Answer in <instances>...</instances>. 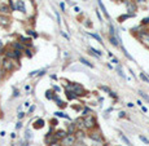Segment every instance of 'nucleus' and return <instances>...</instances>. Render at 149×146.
Masks as SVG:
<instances>
[{"instance_id": "nucleus-1", "label": "nucleus", "mask_w": 149, "mask_h": 146, "mask_svg": "<svg viewBox=\"0 0 149 146\" xmlns=\"http://www.w3.org/2000/svg\"><path fill=\"white\" fill-rule=\"evenodd\" d=\"M66 91H71L74 92V93L77 94V96H84V94H87L86 89L83 88V85H81L79 83H70L66 85Z\"/></svg>"}, {"instance_id": "nucleus-2", "label": "nucleus", "mask_w": 149, "mask_h": 146, "mask_svg": "<svg viewBox=\"0 0 149 146\" xmlns=\"http://www.w3.org/2000/svg\"><path fill=\"white\" fill-rule=\"evenodd\" d=\"M99 127L97 124V119L95 118V115H87L84 116V128L88 131H92V129H96Z\"/></svg>"}, {"instance_id": "nucleus-3", "label": "nucleus", "mask_w": 149, "mask_h": 146, "mask_svg": "<svg viewBox=\"0 0 149 146\" xmlns=\"http://www.w3.org/2000/svg\"><path fill=\"white\" fill-rule=\"evenodd\" d=\"M77 141H78V138H77L75 135H70V133H68L62 140H60V145L61 146H74V143H75Z\"/></svg>"}, {"instance_id": "nucleus-4", "label": "nucleus", "mask_w": 149, "mask_h": 146, "mask_svg": "<svg viewBox=\"0 0 149 146\" xmlns=\"http://www.w3.org/2000/svg\"><path fill=\"white\" fill-rule=\"evenodd\" d=\"M1 67H3V71H5V73H12L16 69V65L13 63V60L5 57L1 61Z\"/></svg>"}, {"instance_id": "nucleus-5", "label": "nucleus", "mask_w": 149, "mask_h": 146, "mask_svg": "<svg viewBox=\"0 0 149 146\" xmlns=\"http://www.w3.org/2000/svg\"><path fill=\"white\" fill-rule=\"evenodd\" d=\"M88 137L91 138V140L96 141V142H104V137H102L101 132H100V131H97V129H92V131H89Z\"/></svg>"}, {"instance_id": "nucleus-6", "label": "nucleus", "mask_w": 149, "mask_h": 146, "mask_svg": "<svg viewBox=\"0 0 149 146\" xmlns=\"http://www.w3.org/2000/svg\"><path fill=\"white\" fill-rule=\"evenodd\" d=\"M5 57L7 58H11V60H14V61H18L21 58V52L17 49H8L5 50Z\"/></svg>"}, {"instance_id": "nucleus-7", "label": "nucleus", "mask_w": 149, "mask_h": 146, "mask_svg": "<svg viewBox=\"0 0 149 146\" xmlns=\"http://www.w3.org/2000/svg\"><path fill=\"white\" fill-rule=\"evenodd\" d=\"M11 25V17L8 14H1L0 13V26L1 27H8Z\"/></svg>"}, {"instance_id": "nucleus-8", "label": "nucleus", "mask_w": 149, "mask_h": 146, "mask_svg": "<svg viewBox=\"0 0 149 146\" xmlns=\"http://www.w3.org/2000/svg\"><path fill=\"white\" fill-rule=\"evenodd\" d=\"M126 7H127V11L130 14L135 16V11H136V4L131 0H126Z\"/></svg>"}, {"instance_id": "nucleus-9", "label": "nucleus", "mask_w": 149, "mask_h": 146, "mask_svg": "<svg viewBox=\"0 0 149 146\" xmlns=\"http://www.w3.org/2000/svg\"><path fill=\"white\" fill-rule=\"evenodd\" d=\"M137 38L143 44H145L146 47H149V34L148 32H140V34L137 35Z\"/></svg>"}, {"instance_id": "nucleus-10", "label": "nucleus", "mask_w": 149, "mask_h": 146, "mask_svg": "<svg viewBox=\"0 0 149 146\" xmlns=\"http://www.w3.org/2000/svg\"><path fill=\"white\" fill-rule=\"evenodd\" d=\"M16 11H20L21 13H26V7H25L24 0H17L16 1Z\"/></svg>"}, {"instance_id": "nucleus-11", "label": "nucleus", "mask_w": 149, "mask_h": 146, "mask_svg": "<svg viewBox=\"0 0 149 146\" xmlns=\"http://www.w3.org/2000/svg\"><path fill=\"white\" fill-rule=\"evenodd\" d=\"M11 12H12V8L8 4H1V5H0V13L1 14H9Z\"/></svg>"}, {"instance_id": "nucleus-12", "label": "nucleus", "mask_w": 149, "mask_h": 146, "mask_svg": "<svg viewBox=\"0 0 149 146\" xmlns=\"http://www.w3.org/2000/svg\"><path fill=\"white\" fill-rule=\"evenodd\" d=\"M68 135V132H66V131H64V129H58V131H56L55 132V137L57 138V140H62L64 137H65V136Z\"/></svg>"}, {"instance_id": "nucleus-13", "label": "nucleus", "mask_w": 149, "mask_h": 146, "mask_svg": "<svg viewBox=\"0 0 149 146\" xmlns=\"http://www.w3.org/2000/svg\"><path fill=\"white\" fill-rule=\"evenodd\" d=\"M12 48L22 52V50H25V44H22L21 42H14V43H12Z\"/></svg>"}, {"instance_id": "nucleus-14", "label": "nucleus", "mask_w": 149, "mask_h": 146, "mask_svg": "<svg viewBox=\"0 0 149 146\" xmlns=\"http://www.w3.org/2000/svg\"><path fill=\"white\" fill-rule=\"evenodd\" d=\"M75 124H77V128H78V131L86 129V128H84V118H78V119L75 120Z\"/></svg>"}, {"instance_id": "nucleus-15", "label": "nucleus", "mask_w": 149, "mask_h": 146, "mask_svg": "<svg viewBox=\"0 0 149 146\" xmlns=\"http://www.w3.org/2000/svg\"><path fill=\"white\" fill-rule=\"evenodd\" d=\"M33 127L35 128V129H42L43 127H44V120L43 119H37L34 122V125Z\"/></svg>"}, {"instance_id": "nucleus-16", "label": "nucleus", "mask_w": 149, "mask_h": 146, "mask_svg": "<svg viewBox=\"0 0 149 146\" xmlns=\"http://www.w3.org/2000/svg\"><path fill=\"white\" fill-rule=\"evenodd\" d=\"M77 131H78V128H77V124H75V123H71V124H69V127H68V133H70V135H75Z\"/></svg>"}, {"instance_id": "nucleus-17", "label": "nucleus", "mask_w": 149, "mask_h": 146, "mask_svg": "<svg viewBox=\"0 0 149 146\" xmlns=\"http://www.w3.org/2000/svg\"><path fill=\"white\" fill-rule=\"evenodd\" d=\"M88 50H89V53H91V54L96 56V57H101V56H102V52H100V50L95 49V48H92V47H89Z\"/></svg>"}, {"instance_id": "nucleus-18", "label": "nucleus", "mask_w": 149, "mask_h": 146, "mask_svg": "<svg viewBox=\"0 0 149 146\" xmlns=\"http://www.w3.org/2000/svg\"><path fill=\"white\" fill-rule=\"evenodd\" d=\"M97 3H99V7L101 8V11H102V13L105 14V17H106V18H109V14H108V12H106V9H105V5L102 4V1H101V0H97Z\"/></svg>"}, {"instance_id": "nucleus-19", "label": "nucleus", "mask_w": 149, "mask_h": 146, "mask_svg": "<svg viewBox=\"0 0 149 146\" xmlns=\"http://www.w3.org/2000/svg\"><path fill=\"white\" fill-rule=\"evenodd\" d=\"M65 93H66V97H68V100H70V101H71V100H75L77 97H78L75 93H74V92H71V91H66Z\"/></svg>"}, {"instance_id": "nucleus-20", "label": "nucleus", "mask_w": 149, "mask_h": 146, "mask_svg": "<svg viewBox=\"0 0 149 146\" xmlns=\"http://www.w3.org/2000/svg\"><path fill=\"white\" fill-rule=\"evenodd\" d=\"M20 40H21L22 44H26V45H31V39L30 38H24V36H20Z\"/></svg>"}, {"instance_id": "nucleus-21", "label": "nucleus", "mask_w": 149, "mask_h": 146, "mask_svg": "<svg viewBox=\"0 0 149 146\" xmlns=\"http://www.w3.org/2000/svg\"><path fill=\"white\" fill-rule=\"evenodd\" d=\"M55 96L56 94H55V92L53 91H49V89H48V91L45 92V98H48V100H53L55 98Z\"/></svg>"}, {"instance_id": "nucleus-22", "label": "nucleus", "mask_w": 149, "mask_h": 146, "mask_svg": "<svg viewBox=\"0 0 149 146\" xmlns=\"http://www.w3.org/2000/svg\"><path fill=\"white\" fill-rule=\"evenodd\" d=\"M79 62H82V63H83V65L88 66V67H91V69L93 67V65H92V63L89 62V61H87L86 58H83V57H81V58H79Z\"/></svg>"}, {"instance_id": "nucleus-23", "label": "nucleus", "mask_w": 149, "mask_h": 146, "mask_svg": "<svg viewBox=\"0 0 149 146\" xmlns=\"http://www.w3.org/2000/svg\"><path fill=\"white\" fill-rule=\"evenodd\" d=\"M93 112H92V110L91 109H88V107H84L83 109V112H82V115L83 116H87V115H92Z\"/></svg>"}, {"instance_id": "nucleus-24", "label": "nucleus", "mask_w": 149, "mask_h": 146, "mask_svg": "<svg viewBox=\"0 0 149 146\" xmlns=\"http://www.w3.org/2000/svg\"><path fill=\"white\" fill-rule=\"evenodd\" d=\"M55 115H56V116H60V118H65V119H70V118H69L66 114H64L62 111H56Z\"/></svg>"}, {"instance_id": "nucleus-25", "label": "nucleus", "mask_w": 149, "mask_h": 146, "mask_svg": "<svg viewBox=\"0 0 149 146\" xmlns=\"http://www.w3.org/2000/svg\"><path fill=\"white\" fill-rule=\"evenodd\" d=\"M121 140H122L123 142L126 143V145H128V146H132V145H131V142H130V141H128L127 138H126V136H125V135H121Z\"/></svg>"}, {"instance_id": "nucleus-26", "label": "nucleus", "mask_w": 149, "mask_h": 146, "mask_svg": "<svg viewBox=\"0 0 149 146\" xmlns=\"http://www.w3.org/2000/svg\"><path fill=\"white\" fill-rule=\"evenodd\" d=\"M88 35H89V36H92V38H95V39H96V40H97V42H99V43H102L101 38H100L99 35H97V34H91V32H89Z\"/></svg>"}, {"instance_id": "nucleus-27", "label": "nucleus", "mask_w": 149, "mask_h": 146, "mask_svg": "<svg viewBox=\"0 0 149 146\" xmlns=\"http://www.w3.org/2000/svg\"><path fill=\"white\" fill-rule=\"evenodd\" d=\"M128 17H133V16H132V14H130V13H128V14H125V16H121L119 18H118V21H119V22H123V20L128 18Z\"/></svg>"}, {"instance_id": "nucleus-28", "label": "nucleus", "mask_w": 149, "mask_h": 146, "mask_svg": "<svg viewBox=\"0 0 149 146\" xmlns=\"http://www.w3.org/2000/svg\"><path fill=\"white\" fill-rule=\"evenodd\" d=\"M140 79H141V80H144L145 83H149V79L146 78V75L144 73H140Z\"/></svg>"}, {"instance_id": "nucleus-29", "label": "nucleus", "mask_w": 149, "mask_h": 146, "mask_svg": "<svg viewBox=\"0 0 149 146\" xmlns=\"http://www.w3.org/2000/svg\"><path fill=\"white\" fill-rule=\"evenodd\" d=\"M139 94H140V96H141V97H143V98H144V100H146V101H148V102H149V96H148V94H146V93H144V92H143V91H140V92H139Z\"/></svg>"}, {"instance_id": "nucleus-30", "label": "nucleus", "mask_w": 149, "mask_h": 146, "mask_svg": "<svg viewBox=\"0 0 149 146\" xmlns=\"http://www.w3.org/2000/svg\"><path fill=\"white\" fill-rule=\"evenodd\" d=\"M26 34H27V35H31L33 38H37V36H38V34H37V32H34L33 30H27Z\"/></svg>"}, {"instance_id": "nucleus-31", "label": "nucleus", "mask_w": 149, "mask_h": 146, "mask_svg": "<svg viewBox=\"0 0 149 146\" xmlns=\"http://www.w3.org/2000/svg\"><path fill=\"white\" fill-rule=\"evenodd\" d=\"M4 52H5V48H4V44H3V42L0 40V54H3Z\"/></svg>"}, {"instance_id": "nucleus-32", "label": "nucleus", "mask_w": 149, "mask_h": 146, "mask_svg": "<svg viewBox=\"0 0 149 146\" xmlns=\"http://www.w3.org/2000/svg\"><path fill=\"white\" fill-rule=\"evenodd\" d=\"M139 138H140L141 141H143V142H145L146 145H149V140L146 137H144V136H139Z\"/></svg>"}, {"instance_id": "nucleus-33", "label": "nucleus", "mask_w": 149, "mask_h": 146, "mask_svg": "<svg viewBox=\"0 0 149 146\" xmlns=\"http://www.w3.org/2000/svg\"><path fill=\"white\" fill-rule=\"evenodd\" d=\"M100 89H101V91H105V92H108V93H110V89L108 88V87H105V85H100Z\"/></svg>"}, {"instance_id": "nucleus-34", "label": "nucleus", "mask_w": 149, "mask_h": 146, "mask_svg": "<svg viewBox=\"0 0 149 146\" xmlns=\"http://www.w3.org/2000/svg\"><path fill=\"white\" fill-rule=\"evenodd\" d=\"M74 146H86V145H84V142H83V141L78 140V141H77L75 143H74Z\"/></svg>"}, {"instance_id": "nucleus-35", "label": "nucleus", "mask_w": 149, "mask_h": 146, "mask_svg": "<svg viewBox=\"0 0 149 146\" xmlns=\"http://www.w3.org/2000/svg\"><path fill=\"white\" fill-rule=\"evenodd\" d=\"M84 26H86V27H92V22H89V20H86V22H84Z\"/></svg>"}, {"instance_id": "nucleus-36", "label": "nucleus", "mask_w": 149, "mask_h": 146, "mask_svg": "<svg viewBox=\"0 0 149 146\" xmlns=\"http://www.w3.org/2000/svg\"><path fill=\"white\" fill-rule=\"evenodd\" d=\"M25 52H26V53H25V54H26L27 56V57H31V50H30V49H25Z\"/></svg>"}, {"instance_id": "nucleus-37", "label": "nucleus", "mask_w": 149, "mask_h": 146, "mask_svg": "<svg viewBox=\"0 0 149 146\" xmlns=\"http://www.w3.org/2000/svg\"><path fill=\"white\" fill-rule=\"evenodd\" d=\"M141 24H143V25H148L149 24V18H144L143 21H141Z\"/></svg>"}, {"instance_id": "nucleus-38", "label": "nucleus", "mask_w": 149, "mask_h": 146, "mask_svg": "<svg viewBox=\"0 0 149 146\" xmlns=\"http://www.w3.org/2000/svg\"><path fill=\"white\" fill-rule=\"evenodd\" d=\"M48 146H61V145H60V142H51Z\"/></svg>"}, {"instance_id": "nucleus-39", "label": "nucleus", "mask_w": 149, "mask_h": 146, "mask_svg": "<svg viewBox=\"0 0 149 146\" xmlns=\"http://www.w3.org/2000/svg\"><path fill=\"white\" fill-rule=\"evenodd\" d=\"M17 116H18V119H22V118L25 116V112H18V115H17Z\"/></svg>"}, {"instance_id": "nucleus-40", "label": "nucleus", "mask_w": 149, "mask_h": 146, "mask_svg": "<svg viewBox=\"0 0 149 146\" xmlns=\"http://www.w3.org/2000/svg\"><path fill=\"white\" fill-rule=\"evenodd\" d=\"M21 127H22V123H21V122H18V123L16 124V128H17V129H20Z\"/></svg>"}, {"instance_id": "nucleus-41", "label": "nucleus", "mask_w": 149, "mask_h": 146, "mask_svg": "<svg viewBox=\"0 0 149 146\" xmlns=\"http://www.w3.org/2000/svg\"><path fill=\"white\" fill-rule=\"evenodd\" d=\"M56 16H57V22H58V24H61V18H60V14H58L57 12H56Z\"/></svg>"}, {"instance_id": "nucleus-42", "label": "nucleus", "mask_w": 149, "mask_h": 146, "mask_svg": "<svg viewBox=\"0 0 149 146\" xmlns=\"http://www.w3.org/2000/svg\"><path fill=\"white\" fill-rule=\"evenodd\" d=\"M123 116H126V112L125 111H121L119 112V118H123Z\"/></svg>"}, {"instance_id": "nucleus-43", "label": "nucleus", "mask_w": 149, "mask_h": 146, "mask_svg": "<svg viewBox=\"0 0 149 146\" xmlns=\"http://www.w3.org/2000/svg\"><path fill=\"white\" fill-rule=\"evenodd\" d=\"M34 110H35V106H31V107H30V110H29V114H31Z\"/></svg>"}, {"instance_id": "nucleus-44", "label": "nucleus", "mask_w": 149, "mask_h": 146, "mask_svg": "<svg viewBox=\"0 0 149 146\" xmlns=\"http://www.w3.org/2000/svg\"><path fill=\"white\" fill-rule=\"evenodd\" d=\"M53 89H55L56 92H60V87H57V85H55V87H53Z\"/></svg>"}, {"instance_id": "nucleus-45", "label": "nucleus", "mask_w": 149, "mask_h": 146, "mask_svg": "<svg viewBox=\"0 0 149 146\" xmlns=\"http://www.w3.org/2000/svg\"><path fill=\"white\" fill-rule=\"evenodd\" d=\"M56 124H57V120H56V119H53V120H52V127H55Z\"/></svg>"}, {"instance_id": "nucleus-46", "label": "nucleus", "mask_w": 149, "mask_h": 146, "mask_svg": "<svg viewBox=\"0 0 149 146\" xmlns=\"http://www.w3.org/2000/svg\"><path fill=\"white\" fill-rule=\"evenodd\" d=\"M60 7H61V9H62V11H65V4H64V3H61Z\"/></svg>"}, {"instance_id": "nucleus-47", "label": "nucleus", "mask_w": 149, "mask_h": 146, "mask_svg": "<svg viewBox=\"0 0 149 146\" xmlns=\"http://www.w3.org/2000/svg\"><path fill=\"white\" fill-rule=\"evenodd\" d=\"M74 11H75V12H78V13H79V12H81V9H79L78 7H75V8H74Z\"/></svg>"}, {"instance_id": "nucleus-48", "label": "nucleus", "mask_w": 149, "mask_h": 146, "mask_svg": "<svg viewBox=\"0 0 149 146\" xmlns=\"http://www.w3.org/2000/svg\"><path fill=\"white\" fill-rule=\"evenodd\" d=\"M18 94H20V92H17V91H14V94H13V96H14V97H16V96H18Z\"/></svg>"}, {"instance_id": "nucleus-49", "label": "nucleus", "mask_w": 149, "mask_h": 146, "mask_svg": "<svg viewBox=\"0 0 149 146\" xmlns=\"http://www.w3.org/2000/svg\"><path fill=\"white\" fill-rule=\"evenodd\" d=\"M25 88H26V91H30V89H31V87H30V85H26Z\"/></svg>"}, {"instance_id": "nucleus-50", "label": "nucleus", "mask_w": 149, "mask_h": 146, "mask_svg": "<svg viewBox=\"0 0 149 146\" xmlns=\"http://www.w3.org/2000/svg\"><path fill=\"white\" fill-rule=\"evenodd\" d=\"M139 3H144V1H145V0H137Z\"/></svg>"}, {"instance_id": "nucleus-51", "label": "nucleus", "mask_w": 149, "mask_h": 146, "mask_svg": "<svg viewBox=\"0 0 149 146\" xmlns=\"http://www.w3.org/2000/svg\"><path fill=\"white\" fill-rule=\"evenodd\" d=\"M0 118H1V111H0Z\"/></svg>"}]
</instances>
